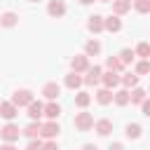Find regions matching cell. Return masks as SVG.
<instances>
[{"label":"cell","mask_w":150,"mask_h":150,"mask_svg":"<svg viewBox=\"0 0 150 150\" xmlns=\"http://www.w3.org/2000/svg\"><path fill=\"white\" fill-rule=\"evenodd\" d=\"M73 124H75L77 131H89L94 127V115L91 112H77L75 120H73Z\"/></svg>","instance_id":"obj_1"},{"label":"cell","mask_w":150,"mask_h":150,"mask_svg":"<svg viewBox=\"0 0 150 150\" xmlns=\"http://www.w3.org/2000/svg\"><path fill=\"white\" fill-rule=\"evenodd\" d=\"M59 131H61V127H59V122H56V120H49V122H45V124L40 127V136H42V138H47V141H49V138H56V136H59Z\"/></svg>","instance_id":"obj_2"},{"label":"cell","mask_w":150,"mask_h":150,"mask_svg":"<svg viewBox=\"0 0 150 150\" xmlns=\"http://www.w3.org/2000/svg\"><path fill=\"white\" fill-rule=\"evenodd\" d=\"M19 134H21V131H19V127H16V124H12V122H9V124H5V127L0 129V138H2V141H7V143L19 141Z\"/></svg>","instance_id":"obj_3"},{"label":"cell","mask_w":150,"mask_h":150,"mask_svg":"<svg viewBox=\"0 0 150 150\" xmlns=\"http://www.w3.org/2000/svg\"><path fill=\"white\" fill-rule=\"evenodd\" d=\"M101 75H103V70H101V66H91V68H87V75L82 77V82L84 84H98L101 82Z\"/></svg>","instance_id":"obj_4"},{"label":"cell","mask_w":150,"mask_h":150,"mask_svg":"<svg viewBox=\"0 0 150 150\" xmlns=\"http://www.w3.org/2000/svg\"><path fill=\"white\" fill-rule=\"evenodd\" d=\"M33 101V94L28 91V89H19V91H14V96H12V103L16 105V108H23V105H28Z\"/></svg>","instance_id":"obj_5"},{"label":"cell","mask_w":150,"mask_h":150,"mask_svg":"<svg viewBox=\"0 0 150 150\" xmlns=\"http://www.w3.org/2000/svg\"><path fill=\"white\" fill-rule=\"evenodd\" d=\"M47 14L54 16V19H61V16L66 14V2H63V0H52V2L47 5Z\"/></svg>","instance_id":"obj_6"},{"label":"cell","mask_w":150,"mask_h":150,"mask_svg":"<svg viewBox=\"0 0 150 150\" xmlns=\"http://www.w3.org/2000/svg\"><path fill=\"white\" fill-rule=\"evenodd\" d=\"M103 28H105L108 33H120V30H122V19H120L117 14H110L108 19H103Z\"/></svg>","instance_id":"obj_7"},{"label":"cell","mask_w":150,"mask_h":150,"mask_svg":"<svg viewBox=\"0 0 150 150\" xmlns=\"http://www.w3.org/2000/svg\"><path fill=\"white\" fill-rule=\"evenodd\" d=\"M70 68H73V73H84V70L89 68V59H87V54H77V56H73Z\"/></svg>","instance_id":"obj_8"},{"label":"cell","mask_w":150,"mask_h":150,"mask_svg":"<svg viewBox=\"0 0 150 150\" xmlns=\"http://www.w3.org/2000/svg\"><path fill=\"white\" fill-rule=\"evenodd\" d=\"M101 82H103L108 89H112V87H117V84L122 82V77H120L115 70H108V73H103V75H101Z\"/></svg>","instance_id":"obj_9"},{"label":"cell","mask_w":150,"mask_h":150,"mask_svg":"<svg viewBox=\"0 0 150 150\" xmlns=\"http://www.w3.org/2000/svg\"><path fill=\"white\" fill-rule=\"evenodd\" d=\"M42 110H45V105H42L40 101H35V98H33V101L28 103V117H30L33 122H38V120L42 117Z\"/></svg>","instance_id":"obj_10"},{"label":"cell","mask_w":150,"mask_h":150,"mask_svg":"<svg viewBox=\"0 0 150 150\" xmlns=\"http://www.w3.org/2000/svg\"><path fill=\"white\" fill-rule=\"evenodd\" d=\"M0 115H2L5 120H14V117L19 115V108H16L12 101H7V103H0Z\"/></svg>","instance_id":"obj_11"},{"label":"cell","mask_w":150,"mask_h":150,"mask_svg":"<svg viewBox=\"0 0 150 150\" xmlns=\"http://www.w3.org/2000/svg\"><path fill=\"white\" fill-rule=\"evenodd\" d=\"M42 94H45V98H49V101H56V96L61 94V87H59L56 82H47V84L42 87Z\"/></svg>","instance_id":"obj_12"},{"label":"cell","mask_w":150,"mask_h":150,"mask_svg":"<svg viewBox=\"0 0 150 150\" xmlns=\"http://www.w3.org/2000/svg\"><path fill=\"white\" fill-rule=\"evenodd\" d=\"M87 28H89L91 33H101V30H103V16H101V14H94V16H89V21H87Z\"/></svg>","instance_id":"obj_13"},{"label":"cell","mask_w":150,"mask_h":150,"mask_svg":"<svg viewBox=\"0 0 150 150\" xmlns=\"http://www.w3.org/2000/svg\"><path fill=\"white\" fill-rule=\"evenodd\" d=\"M42 115H47L49 120H56V117L61 115V105H59L56 101H49V103L45 105V110H42Z\"/></svg>","instance_id":"obj_14"},{"label":"cell","mask_w":150,"mask_h":150,"mask_svg":"<svg viewBox=\"0 0 150 150\" xmlns=\"http://www.w3.org/2000/svg\"><path fill=\"white\" fill-rule=\"evenodd\" d=\"M94 129H96L98 136H108L112 131V122L110 120H98V122H94Z\"/></svg>","instance_id":"obj_15"},{"label":"cell","mask_w":150,"mask_h":150,"mask_svg":"<svg viewBox=\"0 0 150 150\" xmlns=\"http://www.w3.org/2000/svg\"><path fill=\"white\" fill-rule=\"evenodd\" d=\"M16 23H19V14H14V12H5V14H0V26L12 28V26H16Z\"/></svg>","instance_id":"obj_16"},{"label":"cell","mask_w":150,"mask_h":150,"mask_svg":"<svg viewBox=\"0 0 150 150\" xmlns=\"http://www.w3.org/2000/svg\"><path fill=\"white\" fill-rule=\"evenodd\" d=\"M129 9H131V2H129V0H112V12H115L117 16L127 14Z\"/></svg>","instance_id":"obj_17"},{"label":"cell","mask_w":150,"mask_h":150,"mask_svg":"<svg viewBox=\"0 0 150 150\" xmlns=\"http://www.w3.org/2000/svg\"><path fill=\"white\" fill-rule=\"evenodd\" d=\"M84 82H82V77H80V73H70V75H66V87L68 89H80Z\"/></svg>","instance_id":"obj_18"},{"label":"cell","mask_w":150,"mask_h":150,"mask_svg":"<svg viewBox=\"0 0 150 150\" xmlns=\"http://www.w3.org/2000/svg\"><path fill=\"white\" fill-rule=\"evenodd\" d=\"M141 124H136V122H131V124H127V129H124V136L127 138H131V141H136V138H141Z\"/></svg>","instance_id":"obj_19"},{"label":"cell","mask_w":150,"mask_h":150,"mask_svg":"<svg viewBox=\"0 0 150 150\" xmlns=\"http://www.w3.org/2000/svg\"><path fill=\"white\" fill-rule=\"evenodd\" d=\"M96 101H98L101 105H108V103L112 101V91H110L108 87H103V89H98V91H96Z\"/></svg>","instance_id":"obj_20"},{"label":"cell","mask_w":150,"mask_h":150,"mask_svg":"<svg viewBox=\"0 0 150 150\" xmlns=\"http://www.w3.org/2000/svg\"><path fill=\"white\" fill-rule=\"evenodd\" d=\"M98 52H101V42H98V40H89V42L84 45V54H87V56H96Z\"/></svg>","instance_id":"obj_21"},{"label":"cell","mask_w":150,"mask_h":150,"mask_svg":"<svg viewBox=\"0 0 150 150\" xmlns=\"http://www.w3.org/2000/svg\"><path fill=\"white\" fill-rule=\"evenodd\" d=\"M105 68H108V70H115V73H120V70L124 68V63H122L117 56H108V59H105Z\"/></svg>","instance_id":"obj_22"},{"label":"cell","mask_w":150,"mask_h":150,"mask_svg":"<svg viewBox=\"0 0 150 150\" xmlns=\"http://www.w3.org/2000/svg\"><path fill=\"white\" fill-rule=\"evenodd\" d=\"M145 101V91L141 87H134V91H129V103H143Z\"/></svg>","instance_id":"obj_23"},{"label":"cell","mask_w":150,"mask_h":150,"mask_svg":"<svg viewBox=\"0 0 150 150\" xmlns=\"http://www.w3.org/2000/svg\"><path fill=\"white\" fill-rule=\"evenodd\" d=\"M89 103H91V96H89L87 91H77V94H75V105H77V108H87Z\"/></svg>","instance_id":"obj_24"},{"label":"cell","mask_w":150,"mask_h":150,"mask_svg":"<svg viewBox=\"0 0 150 150\" xmlns=\"http://www.w3.org/2000/svg\"><path fill=\"white\" fill-rule=\"evenodd\" d=\"M112 101H115L117 105H127V103H129V89H120V91H115V94H112Z\"/></svg>","instance_id":"obj_25"},{"label":"cell","mask_w":150,"mask_h":150,"mask_svg":"<svg viewBox=\"0 0 150 150\" xmlns=\"http://www.w3.org/2000/svg\"><path fill=\"white\" fill-rule=\"evenodd\" d=\"M40 127H42L40 122H33V120H30V124L23 129V134H26L28 138H38V136H40Z\"/></svg>","instance_id":"obj_26"},{"label":"cell","mask_w":150,"mask_h":150,"mask_svg":"<svg viewBox=\"0 0 150 150\" xmlns=\"http://www.w3.org/2000/svg\"><path fill=\"white\" fill-rule=\"evenodd\" d=\"M134 52H136V56H141V59H150V42H138V47H136Z\"/></svg>","instance_id":"obj_27"},{"label":"cell","mask_w":150,"mask_h":150,"mask_svg":"<svg viewBox=\"0 0 150 150\" xmlns=\"http://www.w3.org/2000/svg\"><path fill=\"white\" fill-rule=\"evenodd\" d=\"M134 9L138 14H148L150 12V0H134Z\"/></svg>","instance_id":"obj_28"},{"label":"cell","mask_w":150,"mask_h":150,"mask_svg":"<svg viewBox=\"0 0 150 150\" xmlns=\"http://www.w3.org/2000/svg\"><path fill=\"white\" fill-rule=\"evenodd\" d=\"M136 73H138V75H148V73H150V59L138 61V63H136Z\"/></svg>","instance_id":"obj_29"},{"label":"cell","mask_w":150,"mask_h":150,"mask_svg":"<svg viewBox=\"0 0 150 150\" xmlns=\"http://www.w3.org/2000/svg\"><path fill=\"white\" fill-rule=\"evenodd\" d=\"M134 56H136L134 49H122V52H120V61H122V63H131Z\"/></svg>","instance_id":"obj_30"},{"label":"cell","mask_w":150,"mask_h":150,"mask_svg":"<svg viewBox=\"0 0 150 150\" xmlns=\"http://www.w3.org/2000/svg\"><path fill=\"white\" fill-rule=\"evenodd\" d=\"M122 84L129 89V87H136L138 84V75H131V73H127L124 77H122Z\"/></svg>","instance_id":"obj_31"},{"label":"cell","mask_w":150,"mask_h":150,"mask_svg":"<svg viewBox=\"0 0 150 150\" xmlns=\"http://www.w3.org/2000/svg\"><path fill=\"white\" fill-rule=\"evenodd\" d=\"M26 150H42V141L40 138H30V143H28Z\"/></svg>","instance_id":"obj_32"},{"label":"cell","mask_w":150,"mask_h":150,"mask_svg":"<svg viewBox=\"0 0 150 150\" xmlns=\"http://www.w3.org/2000/svg\"><path fill=\"white\" fill-rule=\"evenodd\" d=\"M42 150H59V145H56V141H54V138H49L47 143H42Z\"/></svg>","instance_id":"obj_33"},{"label":"cell","mask_w":150,"mask_h":150,"mask_svg":"<svg viewBox=\"0 0 150 150\" xmlns=\"http://www.w3.org/2000/svg\"><path fill=\"white\" fill-rule=\"evenodd\" d=\"M141 110H143V115H145V117H150V98H145V101L141 103Z\"/></svg>","instance_id":"obj_34"},{"label":"cell","mask_w":150,"mask_h":150,"mask_svg":"<svg viewBox=\"0 0 150 150\" xmlns=\"http://www.w3.org/2000/svg\"><path fill=\"white\" fill-rule=\"evenodd\" d=\"M0 150H16V148H14V143H7V141H5V143L0 145Z\"/></svg>","instance_id":"obj_35"},{"label":"cell","mask_w":150,"mask_h":150,"mask_svg":"<svg viewBox=\"0 0 150 150\" xmlns=\"http://www.w3.org/2000/svg\"><path fill=\"white\" fill-rule=\"evenodd\" d=\"M108 150H124V145H122V143H110Z\"/></svg>","instance_id":"obj_36"},{"label":"cell","mask_w":150,"mask_h":150,"mask_svg":"<svg viewBox=\"0 0 150 150\" xmlns=\"http://www.w3.org/2000/svg\"><path fill=\"white\" fill-rule=\"evenodd\" d=\"M82 150H98V148H96L94 143H84V145H82Z\"/></svg>","instance_id":"obj_37"},{"label":"cell","mask_w":150,"mask_h":150,"mask_svg":"<svg viewBox=\"0 0 150 150\" xmlns=\"http://www.w3.org/2000/svg\"><path fill=\"white\" fill-rule=\"evenodd\" d=\"M80 2H82V5H89V2H94V0H80Z\"/></svg>","instance_id":"obj_38"},{"label":"cell","mask_w":150,"mask_h":150,"mask_svg":"<svg viewBox=\"0 0 150 150\" xmlns=\"http://www.w3.org/2000/svg\"><path fill=\"white\" fill-rule=\"evenodd\" d=\"M98 2H112V0H98Z\"/></svg>","instance_id":"obj_39"},{"label":"cell","mask_w":150,"mask_h":150,"mask_svg":"<svg viewBox=\"0 0 150 150\" xmlns=\"http://www.w3.org/2000/svg\"><path fill=\"white\" fill-rule=\"evenodd\" d=\"M28 2H38V0H28Z\"/></svg>","instance_id":"obj_40"},{"label":"cell","mask_w":150,"mask_h":150,"mask_svg":"<svg viewBox=\"0 0 150 150\" xmlns=\"http://www.w3.org/2000/svg\"><path fill=\"white\" fill-rule=\"evenodd\" d=\"M129 2H134V0H129Z\"/></svg>","instance_id":"obj_41"}]
</instances>
